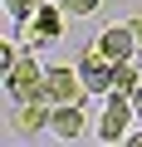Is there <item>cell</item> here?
Listing matches in <instances>:
<instances>
[{"instance_id": "obj_10", "label": "cell", "mask_w": 142, "mask_h": 147, "mask_svg": "<svg viewBox=\"0 0 142 147\" xmlns=\"http://www.w3.org/2000/svg\"><path fill=\"white\" fill-rule=\"evenodd\" d=\"M39 5H44V0H5V15H10L15 25H25V20H30Z\"/></svg>"}, {"instance_id": "obj_13", "label": "cell", "mask_w": 142, "mask_h": 147, "mask_svg": "<svg viewBox=\"0 0 142 147\" xmlns=\"http://www.w3.org/2000/svg\"><path fill=\"white\" fill-rule=\"evenodd\" d=\"M132 108H137V118H142V84L132 88Z\"/></svg>"}, {"instance_id": "obj_15", "label": "cell", "mask_w": 142, "mask_h": 147, "mask_svg": "<svg viewBox=\"0 0 142 147\" xmlns=\"http://www.w3.org/2000/svg\"><path fill=\"white\" fill-rule=\"evenodd\" d=\"M127 142H137V147H142V127H137V132H127Z\"/></svg>"}, {"instance_id": "obj_12", "label": "cell", "mask_w": 142, "mask_h": 147, "mask_svg": "<svg viewBox=\"0 0 142 147\" xmlns=\"http://www.w3.org/2000/svg\"><path fill=\"white\" fill-rule=\"evenodd\" d=\"M15 59H20V49H15V44H0V74H5Z\"/></svg>"}, {"instance_id": "obj_8", "label": "cell", "mask_w": 142, "mask_h": 147, "mask_svg": "<svg viewBox=\"0 0 142 147\" xmlns=\"http://www.w3.org/2000/svg\"><path fill=\"white\" fill-rule=\"evenodd\" d=\"M98 49H103L113 64H127V59L137 54V34H132V25H108V30L98 34Z\"/></svg>"}, {"instance_id": "obj_9", "label": "cell", "mask_w": 142, "mask_h": 147, "mask_svg": "<svg viewBox=\"0 0 142 147\" xmlns=\"http://www.w3.org/2000/svg\"><path fill=\"white\" fill-rule=\"evenodd\" d=\"M142 79H137V69H132V59L127 64H118V74H113V88H108V98H132V88H137Z\"/></svg>"}, {"instance_id": "obj_16", "label": "cell", "mask_w": 142, "mask_h": 147, "mask_svg": "<svg viewBox=\"0 0 142 147\" xmlns=\"http://www.w3.org/2000/svg\"><path fill=\"white\" fill-rule=\"evenodd\" d=\"M137 59H142V44H137Z\"/></svg>"}, {"instance_id": "obj_4", "label": "cell", "mask_w": 142, "mask_h": 147, "mask_svg": "<svg viewBox=\"0 0 142 147\" xmlns=\"http://www.w3.org/2000/svg\"><path fill=\"white\" fill-rule=\"evenodd\" d=\"M79 69H83V84H88V93H103L108 98V88H113V74H118V64L98 49V39L79 54Z\"/></svg>"}, {"instance_id": "obj_3", "label": "cell", "mask_w": 142, "mask_h": 147, "mask_svg": "<svg viewBox=\"0 0 142 147\" xmlns=\"http://www.w3.org/2000/svg\"><path fill=\"white\" fill-rule=\"evenodd\" d=\"M83 93H88L83 69H74V64H49V74H44V98H49V103H79Z\"/></svg>"}, {"instance_id": "obj_5", "label": "cell", "mask_w": 142, "mask_h": 147, "mask_svg": "<svg viewBox=\"0 0 142 147\" xmlns=\"http://www.w3.org/2000/svg\"><path fill=\"white\" fill-rule=\"evenodd\" d=\"M132 118H137L132 98H108V108H103V123H98V137H103V142H122V137L132 132Z\"/></svg>"}, {"instance_id": "obj_1", "label": "cell", "mask_w": 142, "mask_h": 147, "mask_svg": "<svg viewBox=\"0 0 142 147\" xmlns=\"http://www.w3.org/2000/svg\"><path fill=\"white\" fill-rule=\"evenodd\" d=\"M64 30H69V10L59 5V0H44V5L20 25V39H25L30 49H44V44L64 39Z\"/></svg>"}, {"instance_id": "obj_11", "label": "cell", "mask_w": 142, "mask_h": 147, "mask_svg": "<svg viewBox=\"0 0 142 147\" xmlns=\"http://www.w3.org/2000/svg\"><path fill=\"white\" fill-rule=\"evenodd\" d=\"M59 5L69 10V20H88V15H93V10L103 5V0H59Z\"/></svg>"}, {"instance_id": "obj_2", "label": "cell", "mask_w": 142, "mask_h": 147, "mask_svg": "<svg viewBox=\"0 0 142 147\" xmlns=\"http://www.w3.org/2000/svg\"><path fill=\"white\" fill-rule=\"evenodd\" d=\"M44 74H49V69H39V54H20V59L5 69V93H10L15 103L44 98Z\"/></svg>"}, {"instance_id": "obj_6", "label": "cell", "mask_w": 142, "mask_h": 147, "mask_svg": "<svg viewBox=\"0 0 142 147\" xmlns=\"http://www.w3.org/2000/svg\"><path fill=\"white\" fill-rule=\"evenodd\" d=\"M49 132H54L59 142H79V137L88 132V113H83V98H79V103H54V123H49Z\"/></svg>"}, {"instance_id": "obj_14", "label": "cell", "mask_w": 142, "mask_h": 147, "mask_svg": "<svg viewBox=\"0 0 142 147\" xmlns=\"http://www.w3.org/2000/svg\"><path fill=\"white\" fill-rule=\"evenodd\" d=\"M127 25H132V34H137V44H142V20H127Z\"/></svg>"}, {"instance_id": "obj_7", "label": "cell", "mask_w": 142, "mask_h": 147, "mask_svg": "<svg viewBox=\"0 0 142 147\" xmlns=\"http://www.w3.org/2000/svg\"><path fill=\"white\" fill-rule=\"evenodd\" d=\"M49 123H54V103L49 98H30L15 113V132L20 137H39V132H49Z\"/></svg>"}]
</instances>
